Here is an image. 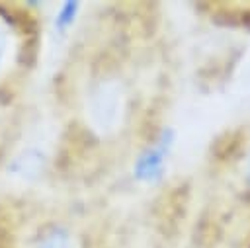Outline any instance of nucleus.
Listing matches in <instances>:
<instances>
[{
	"mask_svg": "<svg viewBox=\"0 0 250 248\" xmlns=\"http://www.w3.org/2000/svg\"><path fill=\"white\" fill-rule=\"evenodd\" d=\"M18 41H20V23L16 12L0 6V80L18 51Z\"/></svg>",
	"mask_w": 250,
	"mask_h": 248,
	"instance_id": "obj_1",
	"label": "nucleus"
},
{
	"mask_svg": "<svg viewBox=\"0 0 250 248\" xmlns=\"http://www.w3.org/2000/svg\"><path fill=\"white\" fill-rule=\"evenodd\" d=\"M29 248H80L78 238L62 225H51L43 230Z\"/></svg>",
	"mask_w": 250,
	"mask_h": 248,
	"instance_id": "obj_2",
	"label": "nucleus"
},
{
	"mask_svg": "<svg viewBox=\"0 0 250 248\" xmlns=\"http://www.w3.org/2000/svg\"><path fill=\"white\" fill-rule=\"evenodd\" d=\"M164 164V148L162 146H150L148 150H145L137 162H135V174L139 180L143 182H152L154 178H158L160 170Z\"/></svg>",
	"mask_w": 250,
	"mask_h": 248,
	"instance_id": "obj_3",
	"label": "nucleus"
},
{
	"mask_svg": "<svg viewBox=\"0 0 250 248\" xmlns=\"http://www.w3.org/2000/svg\"><path fill=\"white\" fill-rule=\"evenodd\" d=\"M78 10H80V4L78 2H64L61 4L57 16H55V29L59 33H64L78 18Z\"/></svg>",
	"mask_w": 250,
	"mask_h": 248,
	"instance_id": "obj_4",
	"label": "nucleus"
},
{
	"mask_svg": "<svg viewBox=\"0 0 250 248\" xmlns=\"http://www.w3.org/2000/svg\"><path fill=\"white\" fill-rule=\"evenodd\" d=\"M248 178H250V162H248Z\"/></svg>",
	"mask_w": 250,
	"mask_h": 248,
	"instance_id": "obj_5",
	"label": "nucleus"
}]
</instances>
